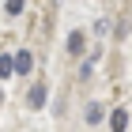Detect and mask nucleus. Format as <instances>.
<instances>
[{"label": "nucleus", "instance_id": "1", "mask_svg": "<svg viewBox=\"0 0 132 132\" xmlns=\"http://www.w3.org/2000/svg\"><path fill=\"white\" fill-rule=\"evenodd\" d=\"M34 68V53H27V49H19L15 57H11V72H19V76H27V72Z\"/></svg>", "mask_w": 132, "mask_h": 132}, {"label": "nucleus", "instance_id": "2", "mask_svg": "<svg viewBox=\"0 0 132 132\" xmlns=\"http://www.w3.org/2000/svg\"><path fill=\"white\" fill-rule=\"evenodd\" d=\"M110 128L113 132H125V128H128V110H113L110 113Z\"/></svg>", "mask_w": 132, "mask_h": 132}, {"label": "nucleus", "instance_id": "3", "mask_svg": "<svg viewBox=\"0 0 132 132\" xmlns=\"http://www.w3.org/2000/svg\"><path fill=\"white\" fill-rule=\"evenodd\" d=\"M83 45H87L83 30H72V34H68V53H83Z\"/></svg>", "mask_w": 132, "mask_h": 132}, {"label": "nucleus", "instance_id": "4", "mask_svg": "<svg viewBox=\"0 0 132 132\" xmlns=\"http://www.w3.org/2000/svg\"><path fill=\"white\" fill-rule=\"evenodd\" d=\"M27 102H30V110H42V106H45V87H34Z\"/></svg>", "mask_w": 132, "mask_h": 132}, {"label": "nucleus", "instance_id": "5", "mask_svg": "<svg viewBox=\"0 0 132 132\" xmlns=\"http://www.w3.org/2000/svg\"><path fill=\"white\" fill-rule=\"evenodd\" d=\"M94 121H102V106H98V102L87 106V125H94Z\"/></svg>", "mask_w": 132, "mask_h": 132}, {"label": "nucleus", "instance_id": "6", "mask_svg": "<svg viewBox=\"0 0 132 132\" xmlns=\"http://www.w3.org/2000/svg\"><path fill=\"white\" fill-rule=\"evenodd\" d=\"M11 76V57H0V79H8Z\"/></svg>", "mask_w": 132, "mask_h": 132}, {"label": "nucleus", "instance_id": "7", "mask_svg": "<svg viewBox=\"0 0 132 132\" xmlns=\"http://www.w3.org/2000/svg\"><path fill=\"white\" fill-rule=\"evenodd\" d=\"M23 8H27V0H8V15H19Z\"/></svg>", "mask_w": 132, "mask_h": 132}]
</instances>
